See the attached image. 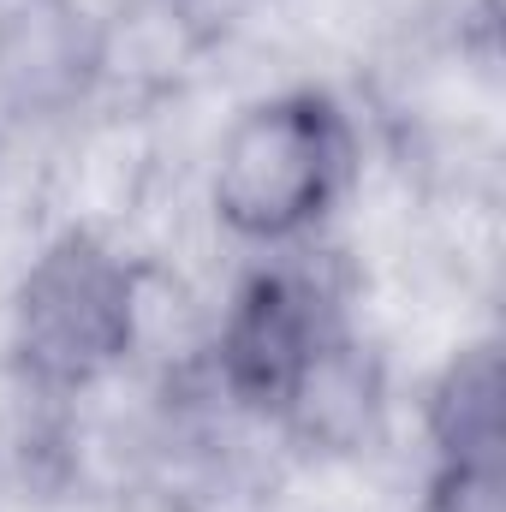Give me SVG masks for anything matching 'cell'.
Wrapping results in <instances>:
<instances>
[{"label":"cell","mask_w":506,"mask_h":512,"mask_svg":"<svg viewBox=\"0 0 506 512\" xmlns=\"http://www.w3.org/2000/svg\"><path fill=\"white\" fill-rule=\"evenodd\" d=\"M352 179V126L322 90H286L245 108L215 155V215L251 239L286 245L310 233Z\"/></svg>","instance_id":"6da1fadb"},{"label":"cell","mask_w":506,"mask_h":512,"mask_svg":"<svg viewBox=\"0 0 506 512\" xmlns=\"http://www.w3.org/2000/svg\"><path fill=\"white\" fill-rule=\"evenodd\" d=\"M102 54L78 0H0V96L24 114L72 108Z\"/></svg>","instance_id":"277c9868"},{"label":"cell","mask_w":506,"mask_h":512,"mask_svg":"<svg viewBox=\"0 0 506 512\" xmlns=\"http://www.w3.org/2000/svg\"><path fill=\"white\" fill-rule=\"evenodd\" d=\"M280 417H286L310 447H334V453L364 447L370 429H376V417H381L376 358H370L346 328H334V334L322 340V352L310 358L304 382L292 387V399H286Z\"/></svg>","instance_id":"5b68a950"},{"label":"cell","mask_w":506,"mask_h":512,"mask_svg":"<svg viewBox=\"0 0 506 512\" xmlns=\"http://www.w3.org/2000/svg\"><path fill=\"white\" fill-rule=\"evenodd\" d=\"M429 512H506V459H447L429 471Z\"/></svg>","instance_id":"52a82bcc"},{"label":"cell","mask_w":506,"mask_h":512,"mask_svg":"<svg viewBox=\"0 0 506 512\" xmlns=\"http://www.w3.org/2000/svg\"><path fill=\"white\" fill-rule=\"evenodd\" d=\"M137 340V274L96 233H60L12 298V364L42 393H84Z\"/></svg>","instance_id":"7a4b0ae2"},{"label":"cell","mask_w":506,"mask_h":512,"mask_svg":"<svg viewBox=\"0 0 506 512\" xmlns=\"http://www.w3.org/2000/svg\"><path fill=\"white\" fill-rule=\"evenodd\" d=\"M429 447L435 465L447 459H501V352L495 340L465 346L429 387Z\"/></svg>","instance_id":"8992f818"},{"label":"cell","mask_w":506,"mask_h":512,"mask_svg":"<svg viewBox=\"0 0 506 512\" xmlns=\"http://www.w3.org/2000/svg\"><path fill=\"white\" fill-rule=\"evenodd\" d=\"M340 322L328 316L322 292L304 274L286 268H256L251 280L233 292L227 316H221V340H215V370L221 387L262 417H280L292 387L304 382L310 358L322 352V340Z\"/></svg>","instance_id":"3957f363"}]
</instances>
